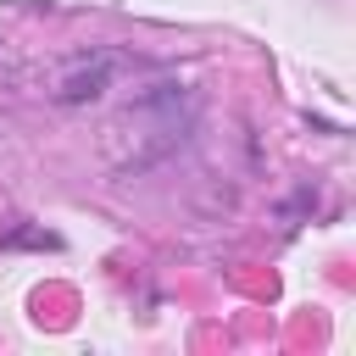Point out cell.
I'll return each instance as SVG.
<instances>
[{
	"instance_id": "obj_1",
	"label": "cell",
	"mask_w": 356,
	"mask_h": 356,
	"mask_svg": "<svg viewBox=\"0 0 356 356\" xmlns=\"http://www.w3.org/2000/svg\"><path fill=\"white\" fill-rule=\"evenodd\" d=\"M184 128H189L184 95L172 83H156L145 100H134L117 117V128H111V167L117 172H139V167L161 161L167 150L184 145Z\"/></svg>"
},
{
	"instance_id": "obj_2",
	"label": "cell",
	"mask_w": 356,
	"mask_h": 356,
	"mask_svg": "<svg viewBox=\"0 0 356 356\" xmlns=\"http://www.w3.org/2000/svg\"><path fill=\"white\" fill-rule=\"evenodd\" d=\"M111 72H117V61H111V56H95V61L72 67V72L56 83V100H61V106H83V100H95V95L111 83Z\"/></svg>"
}]
</instances>
